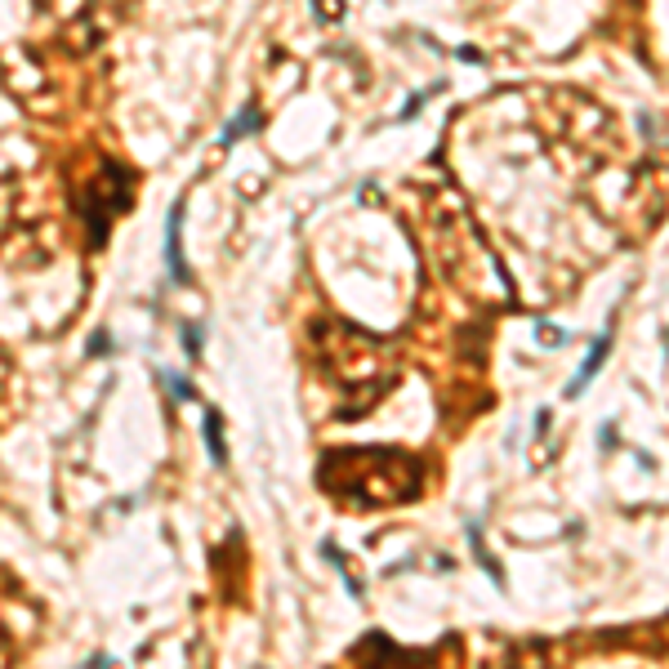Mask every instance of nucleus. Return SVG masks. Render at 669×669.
I'll use <instances>...</instances> for the list:
<instances>
[{"label":"nucleus","mask_w":669,"mask_h":669,"mask_svg":"<svg viewBox=\"0 0 669 669\" xmlns=\"http://www.w3.org/2000/svg\"><path fill=\"white\" fill-rule=\"evenodd\" d=\"M179 219H183V210L174 206V210H170V228H165V255H170V277H174V281L188 277V268H183V255H179Z\"/></svg>","instance_id":"1"},{"label":"nucleus","mask_w":669,"mask_h":669,"mask_svg":"<svg viewBox=\"0 0 669 669\" xmlns=\"http://www.w3.org/2000/svg\"><path fill=\"white\" fill-rule=\"evenodd\" d=\"M602 357H607V339H598V344H594V353H589V362L580 366V375H576V384H571V389H567V397H576V393L584 389V384L594 379V371H598V366H602Z\"/></svg>","instance_id":"2"},{"label":"nucleus","mask_w":669,"mask_h":669,"mask_svg":"<svg viewBox=\"0 0 669 669\" xmlns=\"http://www.w3.org/2000/svg\"><path fill=\"white\" fill-rule=\"evenodd\" d=\"M206 442H210V455L223 464V442H219V415H214V411L206 415Z\"/></svg>","instance_id":"3"}]
</instances>
